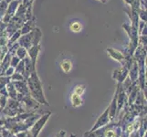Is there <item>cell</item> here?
<instances>
[{"label": "cell", "instance_id": "obj_2", "mask_svg": "<svg viewBox=\"0 0 147 137\" xmlns=\"http://www.w3.org/2000/svg\"><path fill=\"white\" fill-rule=\"evenodd\" d=\"M71 100H72V104L75 106V107H77V106H80L82 104V99H80V96L77 95V94H73L72 97H71Z\"/></svg>", "mask_w": 147, "mask_h": 137}, {"label": "cell", "instance_id": "obj_1", "mask_svg": "<svg viewBox=\"0 0 147 137\" xmlns=\"http://www.w3.org/2000/svg\"><path fill=\"white\" fill-rule=\"evenodd\" d=\"M71 67H72V65L69 60H64L61 63V68L65 72H69V70H71Z\"/></svg>", "mask_w": 147, "mask_h": 137}, {"label": "cell", "instance_id": "obj_4", "mask_svg": "<svg viewBox=\"0 0 147 137\" xmlns=\"http://www.w3.org/2000/svg\"><path fill=\"white\" fill-rule=\"evenodd\" d=\"M83 92H84V87H83V86H78V87L75 89V91H74V93L79 95V96H80Z\"/></svg>", "mask_w": 147, "mask_h": 137}, {"label": "cell", "instance_id": "obj_5", "mask_svg": "<svg viewBox=\"0 0 147 137\" xmlns=\"http://www.w3.org/2000/svg\"><path fill=\"white\" fill-rule=\"evenodd\" d=\"M114 136H115V134L113 131H110L107 133V137H114Z\"/></svg>", "mask_w": 147, "mask_h": 137}, {"label": "cell", "instance_id": "obj_3", "mask_svg": "<svg viewBox=\"0 0 147 137\" xmlns=\"http://www.w3.org/2000/svg\"><path fill=\"white\" fill-rule=\"evenodd\" d=\"M82 24L80 22H73L70 25V29L72 30L73 32H80L82 30Z\"/></svg>", "mask_w": 147, "mask_h": 137}]
</instances>
